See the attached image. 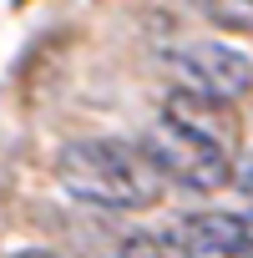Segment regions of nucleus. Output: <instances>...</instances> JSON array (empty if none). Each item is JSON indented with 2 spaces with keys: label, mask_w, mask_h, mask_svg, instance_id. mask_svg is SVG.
<instances>
[{
  "label": "nucleus",
  "mask_w": 253,
  "mask_h": 258,
  "mask_svg": "<svg viewBox=\"0 0 253 258\" xmlns=\"http://www.w3.org/2000/svg\"><path fill=\"white\" fill-rule=\"evenodd\" d=\"M56 177L71 198L111 208V213H142L162 198V172L147 157V147L116 142V137L66 142L56 157Z\"/></svg>",
  "instance_id": "1"
},
{
  "label": "nucleus",
  "mask_w": 253,
  "mask_h": 258,
  "mask_svg": "<svg viewBox=\"0 0 253 258\" xmlns=\"http://www.w3.org/2000/svg\"><path fill=\"white\" fill-rule=\"evenodd\" d=\"M147 157L157 162L162 177L182 182L187 192H218L233 177L228 142L198 132V126H187V121H172V116H157L152 137H147Z\"/></svg>",
  "instance_id": "2"
},
{
  "label": "nucleus",
  "mask_w": 253,
  "mask_h": 258,
  "mask_svg": "<svg viewBox=\"0 0 253 258\" xmlns=\"http://www.w3.org/2000/svg\"><path fill=\"white\" fill-rule=\"evenodd\" d=\"M167 71L182 81V91H198V96H213L228 106L253 91V61L223 41H187V46L167 51Z\"/></svg>",
  "instance_id": "3"
},
{
  "label": "nucleus",
  "mask_w": 253,
  "mask_h": 258,
  "mask_svg": "<svg viewBox=\"0 0 253 258\" xmlns=\"http://www.w3.org/2000/svg\"><path fill=\"white\" fill-rule=\"evenodd\" d=\"M243 223L238 213H193L177 228L182 258H243Z\"/></svg>",
  "instance_id": "4"
},
{
  "label": "nucleus",
  "mask_w": 253,
  "mask_h": 258,
  "mask_svg": "<svg viewBox=\"0 0 253 258\" xmlns=\"http://www.w3.org/2000/svg\"><path fill=\"white\" fill-rule=\"evenodd\" d=\"M193 6L223 26V31H238V36H253V0H193Z\"/></svg>",
  "instance_id": "5"
},
{
  "label": "nucleus",
  "mask_w": 253,
  "mask_h": 258,
  "mask_svg": "<svg viewBox=\"0 0 253 258\" xmlns=\"http://www.w3.org/2000/svg\"><path fill=\"white\" fill-rule=\"evenodd\" d=\"M116 258H162V243L152 233H126L116 243Z\"/></svg>",
  "instance_id": "6"
},
{
  "label": "nucleus",
  "mask_w": 253,
  "mask_h": 258,
  "mask_svg": "<svg viewBox=\"0 0 253 258\" xmlns=\"http://www.w3.org/2000/svg\"><path fill=\"white\" fill-rule=\"evenodd\" d=\"M228 182H233V187H238V198L253 208V147H248V152L233 162V177H228Z\"/></svg>",
  "instance_id": "7"
},
{
  "label": "nucleus",
  "mask_w": 253,
  "mask_h": 258,
  "mask_svg": "<svg viewBox=\"0 0 253 258\" xmlns=\"http://www.w3.org/2000/svg\"><path fill=\"white\" fill-rule=\"evenodd\" d=\"M243 258H253V218L243 223Z\"/></svg>",
  "instance_id": "8"
},
{
  "label": "nucleus",
  "mask_w": 253,
  "mask_h": 258,
  "mask_svg": "<svg viewBox=\"0 0 253 258\" xmlns=\"http://www.w3.org/2000/svg\"><path fill=\"white\" fill-rule=\"evenodd\" d=\"M16 258H56V253H41V248H31V253H16Z\"/></svg>",
  "instance_id": "9"
}]
</instances>
